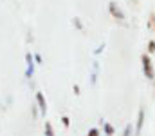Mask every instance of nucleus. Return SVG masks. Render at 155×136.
<instances>
[{"instance_id": "nucleus-1", "label": "nucleus", "mask_w": 155, "mask_h": 136, "mask_svg": "<svg viewBox=\"0 0 155 136\" xmlns=\"http://www.w3.org/2000/svg\"><path fill=\"white\" fill-rule=\"evenodd\" d=\"M143 69H144V75H146V78H153L155 76V73H153V67H152V62H150V58L146 56V54H143Z\"/></svg>"}, {"instance_id": "nucleus-2", "label": "nucleus", "mask_w": 155, "mask_h": 136, "mask_svg": "<svg viewBox=\"0 0 155 136\" xmlns=\"http://www.w3.org/2000/svg\"><path fill=\"white\" fill-rule=\"evenodd\" d=\"M36 102H38L41 113H45V111H47V103H45V98H43V94H41V92H36Z\"/></svg>"}, {"instance_id": "nucleus-3", "label": "nucleus", "mask_w": 155, "mask_h": 136, "mask_svg": "<svg viewBox=\"0 0 155 136\" xmlns=\"http://www.w3.org/2000/svg\"><path fill=\"white\" fill-rule=\"evenodd\" d=\"M110 11H112V15H114V16H117L119 20H123V18H124V16H123V13H121V11L116 7V4H114V2H110Z\"/></svg>"}, {"instance_id": "nucleus-4", "label": "nucleus", "mask_w": 155, "mask_h": 136, "mask_svg": "<svg viewBox=\"0 0 155 136\" xmlns=\"http://www.w3.org/2000/svg\"><path fill=\"white\" fill-rule=\"evenodd\" d=\"M45 131H47V136H54L52 134V127H51V124H45Z\"/></svg>"}, {"instance_id": "nucleus-5", "label": "nucleus", "mask_w": 155, "mask_h": 136, "mask_svg": "<svg viewBox=\"0 0 155 136\" xmlns=\"http://www.w3.org/2000/svg\"><path fill=\"white\" fill-rule=\"evenodd\" d=\"M143 116H144V113L141 111V113H139V125H137V131H141V125H143Z\"/></svg>"}, {"instance_id": "nucleus-6", "label": "nucleus", "mask_w": 155, "mask_h": 136, "mask_svg": "<svg viewBox=\"0 0 155 136\" xmlns=\"http://www.w3.org/2000/svg\"><path fill=\"white\" fill-rule=\"evenodd\" d=\"M61 122H63V125H65V127H69V118H67V116H65V118H61Z\"/></svg>"}, {"instance_id": "nucleus-7", "label": "nucleus", "mask_w": 155, "mask_h": 136, "mask_svg": "<svg viewBox=\"0 0 155 136\" xmlns=\"http://www.w3.org/2000/svg\"><path fill=\"white\" fill-rule=\"evenodd\" d=\"M88 136H97V131H96V129H90V133H88Z\"/></svg>"}, {"instance_id": "nucleus-8", "label": "nucleus", "mask_w": 155, "mask_h": 136, "mask_svg": "<svg viewBox=\"0 0 155 136\" xmlns=\"http://www.w3.org/2000/svg\"><path fill=\"white\" fill-rule=\"evenodd\" d=\"M150 51H152V53L155 51V42H150Z\"/></svg>"}]
</instances>
